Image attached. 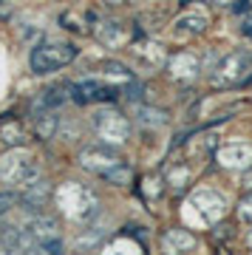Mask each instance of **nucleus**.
I'll return each mask as SVG.
<instances>
[{"mask_svg":"<svg viewBox=\"0 0 252 255\" xmlns=\"http://www.w3.org/2000/svg\"><path fill=\"white\" fill-rule=\"evenodd\" d=\"M136 119H139V122H147V125H164V122H167V114L139 105V108H136Z\"/></svg>","mask_w":252,"mask_h":255,"instance_id":"8","label":"nucleus"},{"mask_svg":"<svg viewBox=\"0 0 252 255\" xmlns=\"http://www.w3.org/2000/svg\"><path fill=\"white\" fill-rule=\"evenodd\" d=\"M221 159H230V167H250L252 164V150L250 147H227L221 150Z\"/></svg>","mask_w":252,"mask_h":255,"instance_id":"5","label":"nucleus"},{"mask_svg":"<svg viewBox=\"0 0 252 255\" xmlns=\"http://www.w3.org/2000/svg\"><path fill=\"white\" fill-rule=\"evenodd\" d=\"M74 57H77V46H71V43H45L31 51V68L37 74H51L68 65Z\"/></svg>","mask_w":252,"mask_h":255,"instance_id":"1","label":"nucleus"},{"mask_svg":"<svg viewBox=\"0 0 252 255\" xmlns=\"http://www.w3.org/2000/svg\"><path fill=\"white\" fill-rule=\"evenodd\" d=\"M204 26H207V20L201 14H181L176 20V28H187V31H204Z\"/></svg>","mask_w":252,"mask_h":255,"instance_id":"9","label":"nucleus"},{"mask_svg":"<svg viewBox=\"0 0 252 255\" xmlns=\"http://www.w3.org/2000/svg\"><path fill=\"white\" fill-rule=\"evenodd\" d=\"M0 136H3L6 145H17V142H23V128H20V122H14V119L0 122Z\"/></svg>","mask_w":252,"mask_h":255,"instance_id":"6","label":"nucleus"},{"mask_svg":"<svg viewBox=\"0 0 252 255\" xmlns=\"http://www.w3.org/2000/svg\"><path fill=\"white\" fill-rule=\"evenodd\" d=\"M105 179H108V182H119V184H125L127 179H130V167L119 162L117 167H111L108 173H105Z\"/></svg>","mask_w":252,"mask_h":255,"instance_id":"11","label":"nucleus"},{"mask_svg":"<svg viewBox=\"0 0 252 255\" xmlns=\"http://www.w3.org/2000/svg\"><path fill=\"white\" fill-rule=\"evenodd\" d=\"M31 236L37 238V244L60 238V230H57V219H51V216H34V219H31Z\"/></svg>","mask_w":252,"mask_h":255,"instance_id":"3","label":"nucleus"},{"mask_svg":"<svg viewBox=\"0 0 252 255\" xmlns=\"http://www.w3.org/2000/svg\"><path fill=\"white\" fill-rule=\"evenodd\" d=\"M57 130V117H51V114H45L40 122H37V133H40V139H51Z\"/></svg>","mask_w":252,"mask_h":255,"instance_id":"10","label":"nucleus"},{"mask_svg":"<svg viewBox=\"0 0 252 255\" xmlns=\"http://www.w3.org/2000/svg\"><path fill=\"white\" fill-rule=\"evenodd\" d=\"M181 3H187V0H181Z\"/></svg>","mask_w":252,"mask_h":255,"instance_id":"17","label":"nucleus"},{"mask_svg":"<svg viewBox=\"0 0 252 255\" xmlns=\"http://www.w3.org/2000/svg\"><path fill=\"white\" fill-rule=\"evenodd\" d=\"M210 3H216V6H235L238 11L250 9V0H210Z\"/></svg>","mask_w":252,"mask_h":255,"instance_id":"14","label":"nucleus"},{"mask_svg":"<svg viewBox=\"0 0 252 255\" xmlns=\"http://www.w3.org/2000/svg\"><path fill=\"white\" fill-rule=\"evenodd\" d=\"M11 204H17V196H14V193H0V216L9 213Z\"/></svg>","mask_w":252,"mask_h":255,"instance_id":"13","label":"nucleus"},{"mask_svg":"<svg viewBox=\"0 0 252 255\" xmlns=\"http://www.w3.org/2000/svg\"><path fill=\"white\" fill-rule=\"evenodd\" d=\"M244 31H250L252 34V23H244Z\"/></svg>","mask_w":252,"mask_h":255,"instance_id":"16","label":"nucleus"},{"mask_svg":"<svg viewBox=\"0 0 252 255\" xmlns=\"http://www.w3.org/2000/svg\"><path fill=\"white\" fill-rule=\"evenodd\" d=\"M164 241H167V244H181L184 250H193V244H196V241H193V236H184V233H179V236H176V233H167V236H164Z\"/></svg>","mask_w":252,"mask_h":255,"instance_id":"12","label":"nucleus"},{"mask_svg":"<svg viewBox=\"0 0 252 255\" xmlns=\"http://www.w3.org/2000/svg\"><path fill=\"white\" fill-rule=\"evenodd\" d=\"M108 6H122V3H127V0H105Z\"/></svg>","mask_w":252,"mask_h":255,"instance_id":"15","label":"nucleus"},{"mask_svg":"<svg viewBox=\"0 0 252 255\" xmlns=\"http://www.w3.org/2000/svg\"><path fill=\"white\" fill-rule=\"evenodd\" d=\"M48 193H51V187H48V184L37 182L34 187H28V190L20 193V201H23L28 210H37V207H43V201L48 199Z\"/></svg>","mask_w":252,"mask_h":255,"instance_id":"4","label":"nucleus"},{"mask_svg":"<svg viewBox=\"0 0 252 255\" xmlns=\"http://www.w3.org/2000/svg\"><path fill=\"white\" fill-rule=\"evenodd\" d=\"M3 241H6V247L9 250H23V253H31V250H40V244H37V238L31 236V230H6V236H3Z\"/></svg>","mask_w":252,"mask_h":255,"instance_id":"2","label":"nucleus"},{"mask_svg":"<svg viewBox=\"0 0 252 255\" xmlns=\"http://www.w3.org/2000/svg\"><path fill=\"white\" fill-rule=\"evenodd\" d=\"M60 102H63V94L57 91V88H48V91H43L34 102H31V108H34V111H40V108L48 111V108H57Z\"/></svg>","mask_w":252,"mask_h":255,"instance_id":"7","label":"nucleus"}]
</instances>
